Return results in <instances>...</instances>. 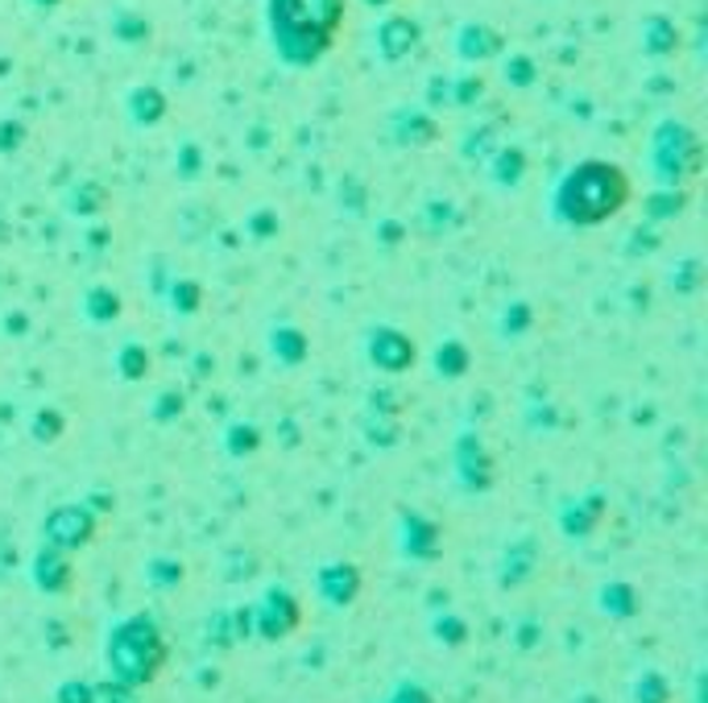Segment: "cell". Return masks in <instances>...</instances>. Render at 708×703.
<instances>
[{"mask_svg":"<svg viewBox=\"0 0 708 703\" xmlns=\"http://www.w3.org/2000/svg\"><path fill=\"white\" fill-rule=\"evenodd\" d=\"M349 0H265V30L282 67L311 71L332 55Z\"/></svg>","mask_w":708,"mask_h":703,"instance_id":"6da1fadb","label":"cell"},{"mask_svg":"<svg viewBox=\"0 0 708 703\" xmlns=\"http://www.w3.org/2000/svg\"><path fill=\"white\" fill-rule=\"evenodd\" d=\"M633 199L630 174L609 158H584L556 183L551 216L563 228H601L617 220Z\"/></svg>","mask_w":708,"mask_h":703,"instance_id":"7a4b0ae2","label":"cell"},{"mask_svg":"<svg viewBox=\"0 0 708 703\" xmlns=\"http://www.w3.org/2000/svg\"><path fill=\"white\" fill-rule=\"evenodd\" d=\"M647 158H651L654 183L659 186H684L705 170V141H700V132L692 129V125L667 116V120H659V125H654Z\"/></svg>","mask_w":708,"mask_h":703,"instance_id":"3957f363","label":"cell"},{"mask_svg":"<svg viewBox=\"0 0 708 703\" xmlns=\"http://www.w3.org/2000/svg\"><path fill=\"white\" fill-rule=\"evenodd\" d=\"M365 356H369V365L377 372H386V377H402L419 365V348H414V339H410L402 327H390V323H381V327H373L369 339H365Z\"/></svg>","mask_w":708,"mask_h":703,"instance_id":"277c9868","label":"cell"},{"mask_svg":"<svg viewBox=\"0 0 708 703\" xmlns=\"http://www.w3.org/2000/svg\"><path fill=\"white\" fill-rule=\"evenodd\" d=\"M386 137L398 149H427L439 141V120H435V112L419 108V104H402V108L390 112Z\"/></svg>","mask_w":708,"mask_h":703,"instance_id":"5b68a950","label":"cell"},{"mask_svg":"<svg viewBox=\"0 0 708 703\" xmlns=\"http://www.w3.org/2000/svg\"><path fill=\"white\" fill-rule=\"evenodd\" d=\"M419 37H423V25L407 13H390V18L377 21V30H373V50L377 58L393 67V62H402V58L414 55V46H419Z\"/></svg>","mask_w":708,"mask_h":703,"instance_id":"8992f818","label":"cell"},{"mask_svg":"<svg viewBox=\"0 0 708 703\" xmlns=\"http://www.w3.org/2000/svg\"><path fill=\"white\" fill-rule=\"evenodd\" d=\"M510 50V37L489 25V21H465L456 30V58L468 62V67H481V62H498V58Z\"/></svg>","mask_w":708,"mask_h":703,"instance_id":"52a82bcc","label":"cell"},{"mask_svg":"<svg viewBox=\"0 0 708 703\" xmlns=\"http://www.w3.org/2000/svg\"><path fill=\"white\" fill-rule=\"evenodd\" d=\"M125 108H129V120L137 129H158V125L170 116V100L158 83H141V88H133L129 92Z\"/></svg>","mask_w":708,"mask_h":703,"instance_id":"ba28073f","label":"cell"},{"mask_svg":"<svg viewBox=\"0 0 708 703\" xmlns=\"http://www.w3.org/2000/svg\"><path fill=\"white\" fill-rule=\"evenodd\" d=\"M484 166H489V178L502 186V191H514V186L526 183V170H530V158H526V149L518 141H510V146H498L489 158H484Z\"/></svg>","mask_w":708,"mask_h":703,"instance_id":"9c48e42d","label":"cell"},{"mask_svg":"<svg viewBox=\"0 0 708 703\" xmlns=\"http://www.w3.org/2000/svg\"><path fill=\"white\" fill-rule=\"evenodd\" d=\"M270 356L282 369H302L311 356V339L298 323H278V327H270Z\"/></svg>","mask_w":708,"mask_h":703,"instance_id":"30bf717a","label":"cell"},{"mask_svg":"<svg viewBox=\"0 0 708 703\" xmlns=\"http://www.w3.org/2000/svg\"><path fill=\"white\" fill-rule=\"evenodd\" d=\"M638 34H642V55L647 58H659V62H663V58H671L680 50V25H675L667 13H647Z\"/></svg>","mask_w":708,"mask_h":703,"instance_id":"8fae6325","label":"cell"},{"mask_svg":"<svg viewBox=\"0 0 708 703\" xmlns=\"http://www.w3.org/2000/svg\"><path fill=\"white\" fill-rule=\"evenodd\" d=\"M104 207H109V186L95 178H83L67 191V216H75V220H95Z\"/></svg>","mask_w":708,"mask_h":703,"instance_id":"7c38bea8","label":"cell"},{"mask_svg":"<svg viewBox=\"0 0 708 703\" xmlns=\"http://www.w3.org/2000/svg\"><path fill=\"white\" fill-rule=\"evenodd\" d=\"M688 211V191L684 186H659V191H651L647 199H642V216H647V223H667L675 220V216H684Z\"/></svg>","mask_w":708,"mask_h":703,"instance_id":"4fadbf2b","label":"cell"},{"mask_svg":"<svg viewBox=\"0 0 708 703\" xmlns=\"http://www.w3.org/2000/svg\"><path fill=\"white\" fill-rule=\"evenodd\" d=\"M468 369H472V348H468L465 339H444L439 348H435V372H439V381H460V377H468Z\"/></svg>","mask_w":708,"mask_h":703,"instance_id":"5bb4252c","label":"cell"},{"mask_svg":"<svg viewBox=\"0 0 708 703\" xmlns=\"http://www.w3.org/2000/svg\"><path fill=\"white\" fill-rule=\"evenodd\" d=\"M83 315H88V323L104 327V323H116V319L125 315V302H121V295L112 286H92L83 295Z\"/></svg>","mask_w":708,"mask_h":703,"instance_id":"9a60e30c","label":"cell"},{"mask_svg":"<svg viewBox=\"0 0 708 703\" xmlns=\"http://www.w3.org/2000/svg\"><path fill=\"white\" fill-rule=\"evenodd\" d=\"M502 79L510 88H518V92H530L535 83H539V62L526 55V50H505L502 58Z\"/></svg>","mask_w":708,"mask_h":703,"instance_id":"2e32d148","label":"cell"},{"mask_svg":"<svg viewBox=\"0 0 708 703\" xmlns=\"http://www.w3.org/2000/svg\"><path fill=\"white\" fill-rule=\"evenodd\" d=\"M149 369H153V356H149V348L141 339L121 344V352H116V372H121V381L137 385V381H146L149 377Z\"/></svg>","mask_w":708,"mask_h":703,"instance_id":"e0dca14e","label":"cell"},{"mask_svg":"<svg viewBox=\"0 0 708 703\" xmlns=\"http://www.w3.org/2000/svg\"><path fill=\"white\" fill-rule=\"evenodd\" d=\"M167 302H170V311H174L179 319L199 315V311H204V281L174 278V281H170V290H167Z\"/></svg>","mask_w":708,"mask_h":703,"instance_id":"ac0fdd59","label":"cell"},{"mask_svg":"<svg viewBox=\"0 0 708 703\" xmlns=\"http://www.w3.org/2000/svg\"><path fill=\"white\" fill-rule=\"evenodd\" d=\"M112 37L121 46H146L149 37H153V25H149V18L133 13V9H116L112 13Z\"/></svg>","mask_w":708,"mask_h":703,"instance_id":"d6986e66","label":"cell"},{"mask_svg":"<svg viewBox=\"0 0 708 703\" xmlns=\"http://www.w3.org/2000/svg\"><path fill=\"white\" fill-rule=\"evenodd\" d=\"M530 327H535V307H530V302H522V298H514V302L502 311V319H498L502 339H522Z\"/></svg>","mask_w":708,"mask_h":703,"instance_id":"ffe728a7","label":"cell"},{"mask_svg":"<svg viewBox=\"0 0 708 703\" xmlns=\"http://www.w3.org/2000/svg\"><path fill=\"white\" fill-rule=\"evenodd\" d=\"M456 223H460V211L447 204V199H427V207H423V228H427L431 237H444Z\"/></svg>","mask_w":708,"mask_h":703,"instance_id":"44dd1931","label":"cell"},{"mask_svg":"<svg viewBox=\"0 0 708 703\" xmlns=\"http://www.w3.org/2000/svg\"><path fill=\"white\" fill-rule=\"evenodd\" d=\"M456 460L465 468V476H484V468H489V456H484V447L477 435H460V443H456Z\"/></svg>","mask_w":708,"mask_h":703,"instance_id":"7402d4cb","label":"cell"},{"mask_svg":"<svg viewBox=\"0 0 708 703\" xmlns=\"http://www.w3.org/2000/svg\"><path fill=\"white\" fill-rule=\"evenodd\" d=\"M278 232H282V220H278V211H270V207H258V211L244 220V237L258 244L274 241Z\"/></svg>","mask_w":708,"mask_h":703,"instance_id":"603a6c76","label":"cell"},{"mask_svg":"<svg viewBox=\"0 0 708 703\" xmlns=\"http://www.w3.org/2000/svg\"><path fill=\"white\" fill-rule=\"evenodd\" d=\"M484 95V79L481 74H456L452 79V108H472L477 100Z\"/></svg>","mask_w":708,"mask_h":703,"instance_id":"cb8c5ba5","label":"cell"},{"mask_svg":"<svg viewBox=\"0 0 708 703\" xmlns=\"http://www.w3.org/2000/svg\"><path fill=\"white\" fill-rule=\"evenodd\" d=\"M493 149H498V137H493V129H489V125H481V129L465 132V146H460V153H465V162H484Z\"/></svg>","mask_w":708,"mask_h":703,"instance_id":"d4e9b609","label":"cell"},{"mask_svg":"<svg viewBox=\"0 0 708 703\" xmlns=\"http://www.w3.org/2000/svg\"><path fill=\"white\" fill-rule=\"evenodd\" d=\"M365 204H369L365 183H361L356 174H344V178H340V207H344L349 216H365Z\"/></svg>","mask_w":708,"mask_h":703,"instance_id":"484cf974","label":"cell"},{"mask_svg":"<svg viewBox=\"0 0 708 703\" xmlns=\"http://www.w3.org/2000/svg\"><path fill=\"white\" fill-rule=\"evenodd\" d=\"M671 290H675V295H684V298L696 295V290H700V261L696 257L680 261V265H675V274H671Z\"/></svg>","mask_w":708,"mask_h":703,"instance_id":"4316f807","label":"cell"},{"mask_svg":"<svg viewBox=\"0 0 708 703\" xmlns=\"http://www.w3.org/2000/svg\"><path fill=\"white\" fill-rule=\"evenodd\" d=\"M174 166H179V178H183V183H195V178H199V170H204V149L195 146V141H183V146H179V158H174Z\"/></svg>","mask_w":708,"mask_h":703,"instance_id":"83f0119b","label":"cell"},{"mask_svg":"<svg viewBox=\"0 0 708 703\" xmlns=\"http://www.w3.org/2000/svg\"><path fill=\"white\" fill-rule=\"evenodd\" d=\"M62 426H67V418H62V414H58L55 406L37 410V418H34V439H37V443H55L58 435H62Z\"/></svg>","mask_w":708,"mask_h":703,"instance_id":"f1b7e54d","label":"cell"},{"mask_svg":"<svg viewBox=\"0 0 708 703\" xmlns=\"http://www.w3.org/2000/svg\"><path fill=\"white\" fill-rule=\"evenodd\" d=\"M261 430L253 423H232L228 426V451L232 456H244V451H258Z\"/></svg>","mask_w":708,"mask_h":703,"instance_id":"f546056e","label":"cell"},{"mask_svg":"<svg viewBox=\"0 0 708 703\" xmlns=\"http://www.w3.org/2000/svg\"><path fill=\"white\" fill-rule=\"evenodd\" d=\"M410 237V228L398 216H386V220H377V244L381 249H398V244Z\"/></svg>","mask_w":708,"mask_h":703,"instance_id":"4dcf8cb0","label":"cell"},{"mask_svg":"<svg viewBox=\"0 0 708 703\" xmlns=\"http://www.w3.org/2000/svg\"><path fill=\"white\" fill-rule=\"evenodd\" d=\"M21 146H25V120L4 116V120H0V153L9 158V153H18Z\"/></svg>","mask_w":708,"mask_h":703,"instance_id":"1f68e13d","label":"cell"},{"mask_svg":"<svg viewBox=\"0 0 708 703\" xmlns=\"http://www.w3.org/2000/svg\"><path fill=\"white\" fill-rule=\"evenodd\" d=\"M452 104V79H444V74H435L427 83V100H423V108L427 112H439Z\"/></svg>","mask_w":708,"mask_h":703,"instance_id":"d6a6232c","label":"cell"},{"mask_svg":"<svg viewBox=\"0 0 708 703\" xmlns=\"http://www.w3.org/2000/svg\"><path fill=\"white\" fill-rule=\"evenodd\" d=\"M183 414V393L179 389H167L162 397H158V406H153V418L158 423H170V418H179Z\"/></svg>","mask_w":708,"mask_h":703,"instance_id":"836d02e7","label":"cell"},{"mask_svg":"<svg viewBox=\"0 0 708 703\" xmlns=\"http://www.w3.org/2000/svg\"><path fill=\"white\" fill-rule=\"evenodd\" d=\"M4 332L18 335V339H21V335L30 332V315H21V311H13V315H4Z\"/></svg>","mask_w":708,"mask_h":703,"instance_id":"e575fe53","label":"cell"},{"mask_svg":"<svg viewBox=\"0 0 708 703\" xmlns=\"http://www.w3.org/2000/svg\"><path fill=\"white\" fill-rule=\"evenodd\" d=\"M109 241H112L109 228H92V232H88V249H92V253H100V249H109Z\"/></svg>","mask_w":708,"mask_h":703,"instance_id":"d590c367","label":"cell"},{"mask_svg":"<svg viewBox=\"0 0 708 703\" xmlns=\"http://www.w3.org/2000/svg\"><path fill=\"white\" fill-rule=\"evenodd\" d=\"M30 4H37V9H58L62 0H30Z\"/></svg>","mask_w":708,"mask_h":703,"instance_id":"8d00e7d4","label":"cell"},{"mask_svg":"<svg viewBox=\"0 0 708 703\" xmlns=\"http://www.w3.org/2000/svg\"><path fill=\"white\" fill-rule=\"evenodd\" d=\"M361 4H369V9H390L393 0H361Z\"/></svg>","mask_w":708,"mask_h":703,"instance_id":"74e56055","label":"cell"}]
</instances>
